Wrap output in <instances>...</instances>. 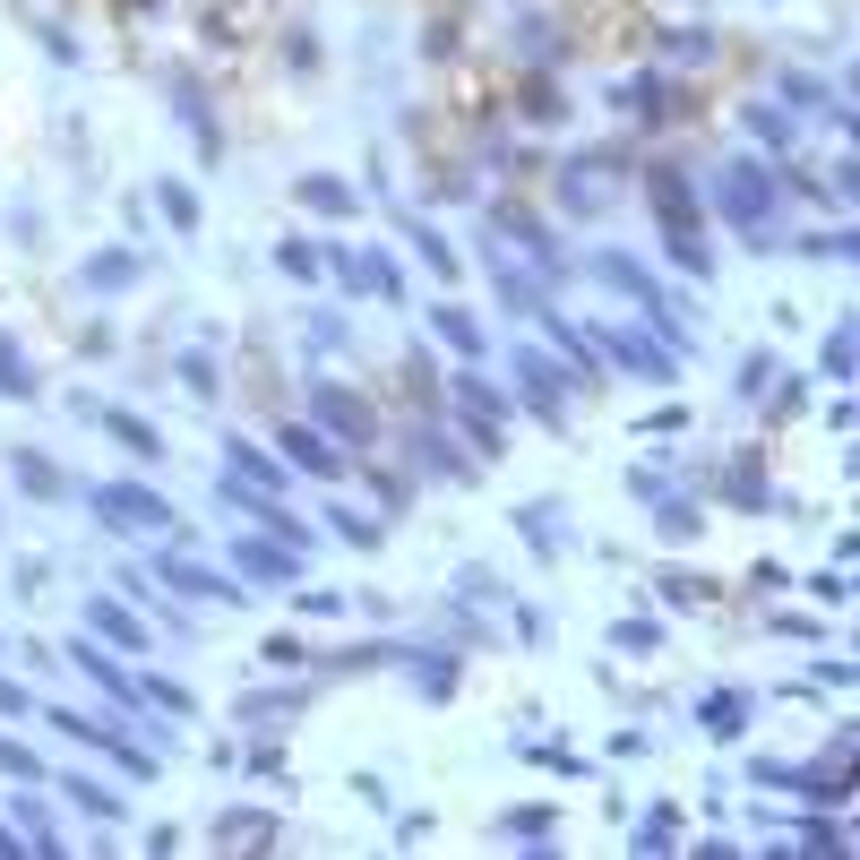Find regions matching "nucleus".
Returning <instances> with one entry per match:
<instances>
[{"mask_svg":"<svg viewBox=\"0 0 860 860\" xmlns=\"http://www.w3.org/2000/svg\"><path fill=\"white\" fill-rule=\"evenodd\" d=\"M95 508L138 516V525H172V508H164V499H147V491H95Z\"/></svg>","mask_w":860,"mask_h":860,"instance_id":"f257e3e1","label":"nucleus"},{"mask_svg":"<svg viewBox=\"0 0 860 860\" xmlns=\"http://www.w3.org/2000/svg\"><path fill=\"white\" fill-rule=\"evenodd\" d=\"M284 456H293V465H310V473H336V448H327L319 430H284Z\"/></svg>","mask_w":860,"mask_h":860,"instance_id":"f03ea898","label":"nucleus"},{"mask_svg":"<svg viewBox=\"0 0 860 860\" xmlns=\"http://www.w3.org/2000/svg\"><path fill=\"white\" fill-rule=\"evenodd\" d=\"M241 577H293V551H241Z\"/></svg>","mask_w":860,"mask_h":860,"instance_id":"7ed1b4c3","label":"nucleus"},{"mask_svg":"<svg viewBox=\"0 0 860 860\" xmlns=\"http://www.w3.org/2000/svg\"><path fill=\"white\" fill-rule=\"evenodd\" d=\"M18 482H26V491H43V499H52V491H61V473H52V465H43V456H18Z\"/></svg>","mask_w":860,"mask_h":860,"instance_id":"20e7f679","label":"nucleus"},{"mask_svg":"<svg viewBox=\"0 0 860 860\" xmlns=\"http://www.w3.org/2000/svg\"><path fill=\"white\" fill-rule=\"evenodd\" d=\"M319 413H327V422H336V430H370L362 413H353V405H344V396H336V387H319Z\"/></svg>","mask_w":860,"mask_h":860,"instance_id":"39448f33","label":"nucleus"},{"mask_svg":"<svg viewBox=\"0 0 860 860\" xmlns=\"http://www.w3.org/2000/svg\"><path fill=\"white\" fill-rule=\"evenodd\" d=\"M233 465L250 473V482H284V465H267V456H258V448H233Z\"/></svg>","mask_w":860,"mask_h":860,"instance_id":"423d86ee","label":"nucleus"},{"mask_svg":"<svg viewBox=\"0 0 860 860\" xmlns=\"http://www.w3.org/2000/svg\"><path fill=\"white\" fill-rule=\"evenodd\" d=\"M0 387H9V396H35V379L18 370V353H9V344H0Z\"/></svg>","mask_w":860,"mask_h":860,"instance_id":"0eeeda50","label":"nucleus"}]
</instances>
